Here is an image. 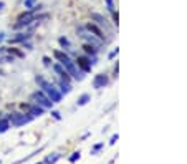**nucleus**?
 <instances>
[{
    "instance_id": "1",
    "label": "nucleus",
    "mask_w": 187,
    "mask_h": 164,
    "mask_svg": "<svg viewBox=\"0 0 187 164\" xmlns=\"http://www.w3.org/2000/svg\"><path fill=\"white\" fill-rule=\"evenodd\" d=\"M37 83H38V86H40L41 88V91L45 93V95L48 96V98H50L51 101H53V103H60V101H61V98H63V95L61 93H60V90L56 88L55 85H51L50 81H47V80L43 78V76H37Z\"/></svg>"
},
{
    "instance_id": "2",
    "label": "nucleus",
    "mask_w": 187,
    "mask_h": 164,
    "mask_svg": "<svg viewBox=\"0 0 187 164\" xmlns=\"http://www.w3.org/2000/svg\"><path fill=\"white\" fill-rule=\"evenodd\" d=\"M45 17H47V15H43V17H37L33 10H28V12L22 13V15L18 17V20H17V23L13 25V28H15V30H20V28H23V27H28L31 22H38L40 18H45Z\"/></svg>"
},
{
    "instance_id": "3",
    "label": "nucleus",
    "mask_w": 187,
    "mask_h": 164,
    "mask_svg": "<svg viewBox=\"0 0 187 164\" xmlns=\"http://www.w3.org/2000/svg\"><path fill=\"white\" fill-rule=\"evenodd\" d=\"M31 101H33L35 104H38V106L45 108V110H47V108H48V110H51V108H53V104H55L43 91H35L33 95H31Z\"/></svg>"
},
{
    "instance_id": "4",
    "label": "nucleus",
    "mask_w": 187,
    "mask_h": 164,
    "mask_svg": "<svg viewBox=\"0 0 187 164\" xmlns=\"http://www.w3.org/2000/svg\"><path fill=\"white\" fill-rule=\"evenodd\" d=\"M31 120H33V116H28V114H23V113H12L8 116V121L13 126H23V124L30 123Z\"/></svg>"
},
{
    "instance_id": "5",
    "label": "nucleus",
    "mask_w": 187,
    "mask_h": 164,
    "mask_svg": "<svg viewBox=\"0 0 187 164\" xmlns=\"http://www.w3.org/2000/svg\"><path fill=\"white\" fill-rule=\"evenodd\" d=\"M22 108L27 111V114H31V116H41L45 111V108L38 106V104H28V103H23Z\"/></svg>"
},
{
    "instance_id": "6",
    "label": "nucleus",
    "mask_w": 187,
    "mask_h": 164,
    "mask_svg": "<svg viewBox=\"0 0 187 164\" xmlns=\"http://www.w3.org/2000/svg\"><path fill=\"white\" fill-rule=\"evenodd\" d=\"M75 63H76L78 68H81V71H83V73H90L91 66H93V63L90 61V58H86V57H78Z\"/></svg>"
},
{
    "instance_id": "7",
    "label": "nucleus",
    "mask_w": 187,
    "mask_h": 164,
    "mask_svg": "<svg viewBox=\"0 0 187 164\" xmlns=\"http://www.w3.org/2000/svg\"><path fill=\"white\" fill-rule=\"evenodd\" d=\"M108 83H109L108 76L101 73V75H96V76H94V80H93V88L101 90V88H104V86H108Z\"/></svg>"
},
{
    "instance_id": "8",
    "label": "nucleus",
    "mask_w": 187,
    "mask_h": 164,
    "mask_svg": "<svg viewBox=\"0 0 187 164\" xmlns=\"http://www.w3.org/2000/svg\"><path fill=\"white\" fill-rule=\"evenodd\" d=\"M78 33H80V37H81V38L88 40V43H91L93 47H100V45H101V40H100V38L96 40L94 37H91L90 33H86V32H84V28H78Z\"/></svg>"
},
{
    "instance_id": "9",
    "label": "nucleus",
    "mask_w": 187,
    "mask_h": 164,
    "mask_svg": "<svg viewBox=\"0 0 187 164\" xmlns=\"http://www.w3.org/2000/svg\"><path fill=\"white\" fill-rule=\"evenodd\" d=\"M53 70L56 73L60 75V78L63 80V81H66V83H70V80H71V76L68 75V71H66L65 68L61 66V63H56V65H53Z\"/></svg>"
},
{
    "instance_id": "10",
    "label": "nucleus",
    "mask_w": 187,
    "mask_h": 164,
    "mask_svg": "<svg viewBox=\"0 0 187 164\" xmlns=\"http://www.w3.org/2000/svg\"><path fill=\"white\" fill-rule=\"evenodd\" d=\"M86 30H88V32H91V33H94V37L100 38V40H103V38H104L103 32H101V30L98 28V27L94 25V23H88V25H86Z\"/></svg>"
},
{
    "instance_id": "11",
    "label": "nucleus",
    "mask_w": 187,
    "mask_h": 164,
    "mask_svg": "<svg viewBox=\"0 0 187 164\" xmlns=\"http://www.w3.org/2000/svg\"><path fill=\"white\" fill-rule=\"evenodd\" d=\"M58 86H60V93H61V95H68V93H71V85H70V83L60 80Z\"/></svg>"
},
{
    "instance_id": "12",
    "label": "nucleus",
    "mask_w": 187,
    "mask_h": 164,
    "mask_svg": "<svg viewBox=\"0 0 187 164\" xmlns=\"http://www.w3.org/2000/svg\"><path fill=\"white\" fill-rule=\"evenodd\" d=\"M91 18H93V20H96V23H100V25H101V27H104V28L108 27L106 18H104L103 15H100V13H91Z\"/></svg>"
},
{
    "instance_id": "13",
    "label": "nucleus",
    "mask_w": 187,
    "mask_h": 164,
    "mask_svg": "<svg viewBox=\"0 0 187 164\" xmlns=\"http://www.w3.org/2000/svg\"><path fill=\"white\" fill-rule=\"evenodd\" d=\"M83 50L86 51L88 55H93V57H94V55H96V51H98V48L93 47L91 43H84V45H83Z\"/></svg>"
},
{
    "instance_id": "14",
    "label": "nucleus",
    "mask_w": 187,
    "mask_h": 164,
    "mask_svg": "<svg viewBox=\"0 0 187 164\" xmlns=\"http://www.w3.org/2000/svg\"><path fill=\"white\" fill-rule=\"evenodd\" d=\"M90 100H91V96L88 95V93H84V95H81L78 98L76 104H78V106H84V104H88V101H90Z\"/></svg>"
},
{
    "instance_id": "15",
    "label": "nucleus",
    "mask_w": 187,
    "mask_h": 164,
    "mask_svg": "<svg viewBox=\"0 0 187 164\" xmlns=\"http://www.w3.org/2000/svg\"><path fill=\"white\" fill-rule=\"evenodd\" d=\"M30 37H31L30 33H18L15 38H12L10 41H13V43H15V41H25V40H28Z\"/></svg>"
},
{
    "instance_id": "16",
    "label": "nucleus",
    "mask_w": 187,
    "mask_h": 164,
    "mask_svg": "<svg viewBox=\"0 0 187 164\" xmlns=\"http://www.w3.org/2000/svg\"><path fill=\"white\" fill-rule=\"evenodd\" d=\"M58 159H60V154L58 153H53V156H47V159H45L43 164H55Z\"/></svg>"
},
{
    "instance_id": "17",
    "label": "nucleus",
    "mask_w": 187,
    "mask_h": 164,
    "mask_svg": "<svg viewBox=\"0 0 187 164\" xmlns=\"http://www.w3.org/2000/svg\"><path fill=\"white\" fill-rule=\"evenodd\" d=\"M10 128V121L8 120H0V133H5Z\"/></svg>"
},
{
    "instance_id": "18",
    "label": "nucleus",
    "mask_w": 187,
    "mask_h": 164,
    "mask_svg": "<svg viewBox=\"0 0 187 164\" xmlns=\"http://www.w3.org/2000/svg\"><path fill=\"white\" fill-rule=\"evenodd\" d=\"M58 41H60V45H61L63 48H70V40L66 37H60Z\"/></svg>"
},
{
    "instance_id": "19",
    "label": "nucleus",
    "mask_w": 187,
    "mask_h": 164,
    "mask_svg": "<svg viewBox=\"0 0 187 164\" xmlns=\"http://www.w3.org/2000/svg\"><path fill=\"white\" fill-rule=\"evenodd\" d=\"M81 158V153L80 151H76V153H73L71 156H70V162H76L78 159Z\"/></svg>"
},
{
    "instance_id": "20",
    "label": "nucleus",
    "mask_w": 187,
    "mask_h": 164,
    "mask_svg": "<svg viewBox=\"0 0 187 164\" xmlns=\"http://www.w3.org/2000/svg\"><path fill=\"white\" fill-rule=\"evenodd\" d=\"M35 2H37V0H23L25 7L27 8H31V10H35Z\"/></svg>"
},
{
    "instance_id": "21",
    "label": "nucleus",
    "mask_w": 187,
    "mask_h": 164,
    "mask_svg": "<svg viewBox=\"0 0 187 164\" xmlns=\"http://www.w3.org/2000/svg\"><path fill=\"white\" fill-rule=\"evenodd\" d=\"M103 146H104V144H103V143H100V144H94V148H93V149H91V154H96V153H98V151H100V149H101V148H103Z\"/></svg>"
},
{
    "instance_id": "22",
    "label": "nucleus",
    "mask_w": 187,
    "mask_h": 164,
    "mask_svg": "<svg viewBox=\"0 0 187 164\" xmlns=\"http://www.w3.org/2000/svg\"><path fill=\"white\" fill-rule=\"evenodd\" d=\"M118 139H119V134H113V136H111V139H109V144L114 146L116 143H118Z\"/></svg>"
},
{
    "instance_id": "23",
    "label": "nucleus",
    "mask_w": 187,
    "mask_h": 164,
    "mask_svg": "<svg viewBox=\"0 0 187 164\" xmlns=\"http://www.w3.org/2000/svg\"><path fill=\"white\" fill-rule=\"evenodd\" d=\"M8 51H10V53H13V55H17V57H23V53H22V51L15 50V48H8Z\"/></svg>"
},
{
    "instance_id": "24",
    "label": "nucleus",
    "mask_w": 187,
    "mask_h": 164,
    "mask_svg": "<svg viewBox=\"0 0 187 164\" xmlns=\"http://www.w3.org/2000/svg\"><path fill=\"white\" fill-rule=\"evenodd\" d=\"M118 53H119V48H116V50H113L111 53H109V60H113V58H114Z\"/></svg>"
},
{
    "instance_id": "25",
    "label": "nucleus",
    "mask_w": 187,
    "mask_h": 164,
    "mask_svg": "<svg viewBox=\"0 0 187 164\" xmlns=\"http://www.w3.org/2000/svg\"><path fill=\"white\" fill-rule=\"evenodd\" d=\"M51 116H53L55 120H61V114H60L58 111H51Z\"/></svg>"
},
{
    "instance_id": "26",
    "label": "nucleus",
    "mask_w": 187,
    "mask_h": 164,
    "mask_svg": "<svg viewBox=\"0 0 187 164\" xmlns=\"http://www.w3.org/2000/svg\"><path fill=\"white\" fill-rule=\"evenodd\" d=\"M43 63L47 66H51V61H50V58H48V57H43Z\"/></svg>"
},
{
    "instance_id": "27",
    "label": "nucleus",
    "mask_w": 187,
    "mask_h": 164,
    "mask_svg": "<svg viewBox=\"0 0 187 164\" xmlns=\"http://www.w3.org/2000/svg\"><path fill=\"white\" fill-rule=\"evenodd\" d=\"M3 7H5V3H3V2H0V10H2Z\"/></svg>"
},
{
    "instance_id": "28",
    "label": "nucleus",
    "mask_w": 187,
    "mask_h": 164,
    "mask_svg": "<svg viewBox=\"0 0 187 164\" xmlns=\"http://www.w3.org/2000/svg\"><path fill=\"white\" fill-rule=\"evenodd\" d=\"M3 40V33H0V41H2Z\"/></svg>"
},
{
    "instance_id": "29",
    "label": "nucleus",
    "mask_w": 187,
    "mask_h": 164,
    "mask_svg": "<svg viewBox=\"0 0 187 164\" xmlns=\"http://www.w3.org/2000/svg\"><path fill=\"white\" fill-rule=\"evenodd\" d=\"M37 164H43V162H37Z\"/></svg>"
}]
</instances>
